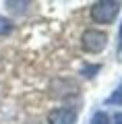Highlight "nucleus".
Masks as SVG:
<instances>
[{"instance_id":"1","label":"nucleus","mask_w":122,"mask_h":124,"mask_svg":"<svg viewBox=\"0 0 122 124\" xmlns=\"http://www.w3.org/2000/svg\"><path fill=\"white\" fill-rule=\"evenodd\" d=\"M118 10H120V2H116V0H101V2H95L91 6V19L95 23L110 25L118 17Z\"/></svg>"},{"instance_id":"2","label":"nucleus","mask_w":122,"mask_h":124,"mask_svg":"<svg viewBox=\"0 0 122 124\" xmlns=\"http://www.w3.org/2000/svg\"><path fill=\"white\" fill-rule=\"evenodd\" d=\"M81 44L87 52H101V50L108 46V35L104 31H97V29H87L81 37Z\"/></svg>"},{"instance_id":"3","label":"nucleus","mask_w":122,"mask_h":124,"mask_svg":"<svg viewBox=\"0 0 122 124\" xmlns=\"http://www.w3.org/2000/svg\"><path fill=\"white\" fill-rule=\"evenodd\" d=\"M50 124H74L77 122V112L68 110V108H56L48 114Z\"/></svg>"},{"instance_id":"4","label":"nucleus","mask_w":122,"mask_h":124,"mask_svg":"<svg viewBox=\"0 0 122 124\" xmlns=\"http://www.w3.org/2000/svg\"><path fill=\"white\" fill-rule=\"evenodd\" d=\"M106 103H108V106H122V85L110 95L108 99H106Z\"/></svg>"},{"instance_id":"5","label":"nucleus","mask_w":122,"mask_h":124,"mask_svg":"<svg viewBox=\"0 0 122 124\" xmlns=\"http://www.w3.org/2000/svg\"><path fill=\"white\" fill-rule=\"evenodd\" d=\"M91 124H110V116L106 112H95L91 118Z\"/></svg>"},{"instance_id":"6","label":"nucleus","mask_w":122,"mask_h":124,"mask_svg":"<svg viewBox=\"0 0 122 124\" xmlns=\"http://www.w3.org/2000/svg\"><path fill=\"white\" fill-rule=\"evenodd\" d=\"M10 31H13V23L6 17H0V35H8Z\"/></svg>"},{"instance_id":"7","label":"nucleus","mask_w":122,"mask_h":124,"mask_svg":"<svg viewBox=\"0 0 122 124\" xmlns=\"http://www.w3.org/2000/svg\"><path fill=\"white\" fill-rule=\"evenodd\" d=\"M97 70H99V64H93V66H85V68H83V75H87V77H93Z\"/></svg>"},{"instance_id":"8","label":"nucleus","mask_w":122,"mask_h":124,"mask_svg":"<svg viewBox=\"0 0 122 124\" xmlns=\"http://www.w3.org/2000/svg\"><path fill=\"white\" fill-rule=\"evenodd\" d=\"M118 58H122V23L118 29Z\"/></svg>"},{"instance_id":"9","label":"nucleus","mask_w":122,"mask_h":124,"mask_svg":"<svg viewBox=\"0 0 122 124\" xmlns=\"http://www.w3.org/2000/svg\"><path fill=\"white\" fill-rule=\"evenodd\" d=\"M114 122H116V124H122V112H116V114H114Z\"/></svg>"}]
</instances>
